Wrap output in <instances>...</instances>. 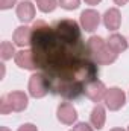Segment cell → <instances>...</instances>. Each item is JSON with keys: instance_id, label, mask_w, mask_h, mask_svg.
<instances>
[{"instance_id": "obj_27", "label": "cell", "mask_w": 129, "mask_h": 131, "mask_svg": "<svg viewBox=\"0 0 129 131\" xmlns=\"http://www.w3.org/2000/svg\"><path fill=\"white\" fill-rule=\"evenodd\" d=\"M71 131H74V130H71Z\"/></svg>"}, {"instance_id": "obj_20", "label": "cell", "mask_w": 129, "mask_h": 131, "mask_svg": "<svg viewBox=\"0 0 129 131\" xmlns=\"http://www.w3.org/2000/svg\"><path fill=\"white\" fill-rule=\"evenodd\" d=\"M74 131H93V128L87 124V122H79V124H76V127L73 128Z\"/></svg>"}, {"instance_id": "obj_12", "label": "cell", "mask_w": 129, "mask_h": 131, "mask_svg": "<svg viewBox=\"0 0 129 131\" xmlns=\"http://www.w3.org/2000/svg\"><path fill=\"white\" fill-rule=\"evenodd\" d=\"M32 40V28L29 26H18L14 32V44L18 47H24L31 44Z\"/></svg>"}, {"instance_id": "obj_14", "label": "cell", "mask_w": 129, "mask_h": 131, "mask_svg": "<svg viewBox=\"0 0 129 131\" xmlns=\"http://www.w3.org/2000/svg\"><path fill=\"white\" fill-rule=\"evenodd\" d=\"M106 43H108V46L119 55V53H122V52H125L126 49H128V41H126V38L123 37V35H120V34H112V35H109V38L106 40Z\"/></svg>"}, {"instance_id": "obj_4", "label": "cell", "mask_w": 129, "mask_h": 131, "mask_svg": "<svg viewBox=\"0 0 129 131\" xmlns=\"http://www.w3.org/2000/svg\"><path fill=\"white\" fill-rule=\"evenodd\" d=\"M103 102H105V107L109 108L111 111H117L120 110L125 102H126V95L122 89L119 87H112L109 90H106L105 93V98H103Z\"/></svg>"}, {"instance_id": "obj_21", "label": "cell", "mask_w": 129, "mask_h": 131, "mask_svg": "<svg viewBox=\"0 0 129 131\" xmlns=\"http://www.w3.org/2000/svg\"><path fill=\"white\" fill-rule=\"evenodd\" d=\"M17 131H38V128H36V125H33V124H23Z\"/></svg>"}, {"instance_id": "obj_26", "label": "cell", "mask_w": 129, "mask_h": 131, "mask_svg": "<svg viewBox=\"0 0 129 131\" xmlns=\"http://www.w3.org/2000/svg\"><path fill=\"white\" fill-rule=\"evenodd\" d=\"M35 2H38V0H35Z\"/></svg>"}, {"instance_id": "obj_9", "label": "cell", "mask_w": 129, "mask_h": 131, "mask_svg": "<svg viewBox=\"0 0 129 131\" xmlns=\"http://www.w3.org/2000/svg\"><path fill=\"white\" fill-rule=\"evenodd\" d=\"M103 25L108 31H117L122 25V15L117 8H109L103 14Z\"/></svg>"}, {"instance_id": "obj_19", "label": "cell", "mask_w": 129, "mask_h": 131, "mask_svg": "<svg viewBox=\"0 0 129 131\" xmlns=\"http://www.w3.org/2000/svg\"><path fill=\"white\" fill-rule=\"evenodd\" d=\"M17 0H0V9L6 11V9H11L14 5H15Z\"/></svg>"}, {"instance_id": "obj_22", "label": "cell", "mask_w": 129, "mask_h": 131, "mask_svg": "<svg viewBox=\"0 0 129 131\" xmlns=\"http://www.w3.org/2000/svg\"><path fill=\"white\" fill-rule=\"evenodd\" d=\"M128 2H129V0H114V3H115V5H119V6H125Z\"/></svg>"}, {"instance_id": "obj_17", "label": "cell", "mask_w": 129, "mask_h": 131, "mask_svg": "<svg viewBox=\"0 0 129 131\" xmlns=\"http://www.w3.org/2000/svg\"><path fill=\"white\" fill-rule=\"evenodd\" d=\"M11 111H14V110H12V105L8 99V95L2 96V99H0V113L2 114H9Z\"/></svg>"}, {"instance_id": "obj_5", "label": "cell", "mask_w": 129, "mask_h": 131, "mask_svg": "<svg viewBox=\"0 0 129 131\" xmlns=\"http://www.w3.org/2000/svg\"><path fill=\"white\" fill-rule=\"evenodd\" d=\"M79 21H81V28L85 32H93L100 25V14L94 9H85L81 12Z\"/></svg>"}, {"instance_id": "obj_6", "label": "cell", "mask_w": 129, "mask_h": 131, "mask_svg": "<svg viewBox=\"0 0 129 131\" xmlns=\"http://www.w3.org/2000/svg\"><path fill=\"white\" fill-rule=\"evenodd\" d=\"M56 116H58V121L64 125H73L78 119V113L74 110V107L70 104V102H61L58 105V110H56Z\"/></svg>"}, {"instance_id": "obj_11", "label": "cell", "mask_w": 129, "mask_h": 131, "mask_svg": "<svg viewBox=\"0 0 129 131\" xmlns=\"http://www.w3.org/2000/svg\"><path fill=\"white\" fill-rule=\"evenodd\" d=\"M8 99H9V102H11V105H12V110L17 111V113L26 110V107H28V96H26V93L21 92V90L9 92V93H8Z\"/></svg>"}, {"instance_id": "obj_16", "label": "cell", "mask_w": 129, "mask_h": 131, "mask_svg": "<svg viewBox=\"0 0 129 131\" xmlns=\"http://www.w3.org/2000/svg\"><path fill=\"white\" fill-rule=\"evenodd\" d=\"M58 3H59L58 0H38L36 2L38 9L41 12H52V11H55L56 6H58Z\"/></svg>"}, {"instance_id": "obj_3", "label": "cell", "mask_w": 129, "mask_h": 131, "mask_svg": "<svg viewBox=\"0 0 129 131\" xmlns=\"http://www.w3.org/2000/svg\"><path fill=\"white\" fill-rule=\"evenodd\" d=\"M28 90L29 95L35 99L44 98L50 90H49V84L47 79L44 78L43 73H33L32 76L29 78V84H28Z\"/></svg>"}, {"instance_id": "obj_2", "label": "cell", "mask_w": 129, "mask_h": 131, "mask_svg": "<svg viewBox=\"0 0 129 131\" xmlns=\"http://www.w3.org/2000/svg\"><path fill=\"white\" fill-rule=\"evenodd\" d=\"M87 49L93 58V61L99 66H109L117 60V53L108 46V43L102 38L93 35L87 41Z\"/></svg>"}, {"instance_id": "obj_1", "label": "cell", "mask_w": 129, "mask_h": 131, "mask_svg": "<svg viewBox=\"0 0 129 131\" xmlns=\"http://www.w3.org/2000/svg\"><path fill=\"white\" fill-rule=\"evenodd\" d=\"M31 47L36 69L56 96L79 99L85 95L87 85L99 76V67L82 41L81 28L71 18L53 25L36 21L32 26Z\"/></svg>"}, {"instance_id": "obj_28", "label": "cell", "mask_w": 129, "mask_h": 131, "mask_svg": "<svg viewBox=\"0 0 129 131\" xmlns=\"http://www.w3.org/2000/svg\"><path fill=\"white\" fill-rule=\"evenodd\" d=\"M128 131H129V128H128Z\"/></svg>"}, {"instance_id": "obj_24", "label": "cell", "mask_w": 129, "mask_h": 131, "mask_svg": "<svg viewBox=\"0 0 129 131\" xmlns=\"http://www.w3.org/2000/svg\"><path fill=\"white\" fill-rule=\"evenodd\" d=\"M109 131H125L123 128H112V130H109Z\"/></svg>"}, {"instance_id": "obj_10", "label": "cell", "mask_w": 129, "mask_h": 131, "mask_svg": "<svg viewBox=\"0 0 129 131\" xmlns=\"http://www.w3.org/2000/svg\"><path fill=\"white\" fill-rule=\"evenodd\" d=\"M17 17L20 21L23 23H29L32 21L35 17V6L32 5V2L29 0H23L17 5Z\"/></svg>"}, {"instance_id": "obj_7", "label": "cell", "mask_w": 129, "mask_h": 131, "mask_svg": "<svg viewBox=\"0 0 129 131\" xmlns=\"http://www.w3.org/2000/svg\"><path fill=\"white\" fill-rule=\"evenodd\" d=\"M105 93H106V87H105V84L102 82V81H93V82H90L88 85H87V89H85V96L88 99H91L93 102H100L102 99L105 98Z\"/></svg>"}, {"instance_id": "obj_23", "label": "cell", "mask_w": 129, "mask_h": 131, "mask_svg": "<svg viewBox=\"0 0 129 131\" xmlns=\"http://www.w3.org/2000/svg\"><path fill=\"white\" fill-rule=\"evenodd\" d=\"M100 2H102V0H85V3H87V5H91V6H93V5H97V3H100Z\"/></svg>"}, {"instance_id": "obj_18", "label": "cell", "mask_w": 129, "mask_h": 131, "mask_svg": "<svg viewBox=\"0 0 129 131\" xmlns=\"http://www.w3.org/2000/svg\"><path fill=\"white\" fill-rule=\"evenodd\" d=\"M61 8H64L67 11H73V9H78L79 8V0H58Z\"/></svg>"}, {"instance_id": "obj_25", "label": "cell", "mask_w": 129, "mask_h": 131, "mask_svg": "<svg viewBox=\"0 0 129 131\" xmlns=\"http://www.w3.org/2000/svg\"><path fill=\"white\" fill-rule=\"evenodd\" d=\"M0 131H9V130H8L6 127H2V128H0Z\"/></svg>"}, {"instance_id": "obj_8", "label": "cell", "mask_w": 129, "mask_h": 131, "mask_svg": "<svg viewBox=\"0 0 129 131\" xmlns=\"http://www.w3.org/2000/svg\"><path fill=\"white\" fill-rule=\"evenodd\" d=\"M15 64L20 69H26V70H36V64H35V58H33L32 50H18L14 57Z\"/></svg>"}, {"instance_id": "obj_15", "label": "cell", "mask_w": 129, "mask_h": 131, "mask_svg": "<svg viewBox=\"0 0 129 131\" xmlns=\"http://www.w3.org/2000/svg\"><path fill=\"white\" fill-rule=\"evenodd\" d=\"M15 49H14V44H11L9 41H3L0 44V58L3 61H8L11 60L12 57H15Z\"/></svg>"}, {"instance_id": "obj_13", "label": "cell", "mask_w": 129, "mask_h": 131, "mask_svg": "<svg viewBox=\"0 0 129 131\" xmlns=\"http://www.w3.org/2000/svg\"><path fill=\"white\" fill-rule=\"evenodd\" d=\"M105 121H106V113H105V108L97 104L96 107L91 110V114H90V122L91 125L96 128V130H102L103 125H105Z\"/></svg>"}]
</instances>
